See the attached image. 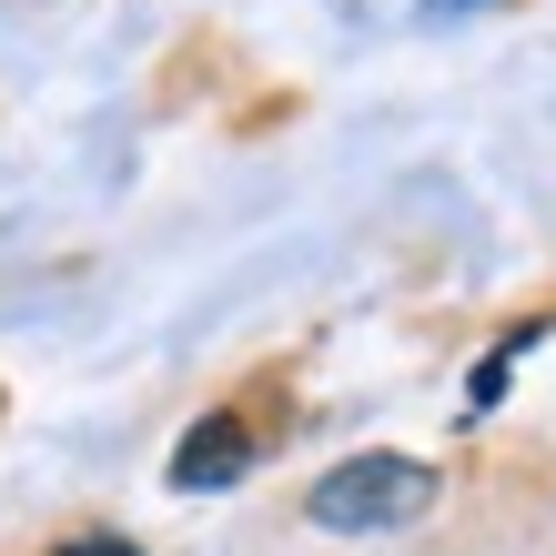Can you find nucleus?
Listing matches in <instances>:
<instances>
[{"label": "nucleus", "instance_id": "f257e3e1", "mask_svg": "<svg viewBox=\"0 0 556 556\" xmlns=\"http://www.w3.org/2000/svg\"><path fill=\"white\" fill-rule=\"evenodd\" d=\"M435 496H445V476L425 466V455H344L334 476H314V496H304V516L324 536H395V527H415V516H435Z\"/></svg>", "mask_w": 556, "mask_h": 556}, {"label": "nucleus", "instance_id": "f03ea898", "mask_svg": "<svg viewBox=\"0 0 556 556\" xmlns=\"http://www.w3.org/2000/svg\"><path fill=\"white\" fill-rule=\"evenodd\" d=\"M243 476H253V425L243 415H203L173 445V496H213V485H243Z\"/></svg>", "mask_w": 556, "mask_h": 556}, {"label": "nucleus", "instance_id": "7ed1b4c3", "mask_svg": "<svg viewBox=\"0 0 556 556\" xmlns=\"http://www.w3.org/2000/svg\"><path fill=\"white\" fill-rule=\"evenodd\" d=\"M61 556H142V546H132V536H72Z\"/></svg>", "mask_w": 556, "mask_h": 556}]
</instances>
